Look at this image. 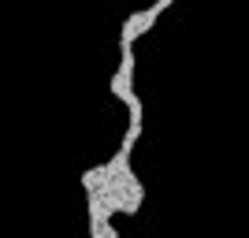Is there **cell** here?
I'll list each match as a JSON object with an SVG mask.
<instances>
[{"label": "cell", "mask_w": 249, "mask_h": 238, "mask_svg": "<svg viewBox=\"0 0 249 238\" xmlns=\"http://www.w3.org/2000/svg\"><path fill=\"white\" fill-rule=\"evenodd\" d=\"M171 8V0H156V4H149L145 11H134V15H126L123 26H119V49H134V41L142 37L145 30H153V22L164 15V11Z\"/></svg>", "instance_id": "cell-1"}, {"label": "cell", "mask_w": 249, "mask_h": 238, "mask_svg": "<svg viewBox=\"0 0 249 238\" xmlns=\"http://www.w3.org/2000/svg\"><path fill=\"white\" fill-rule=\"evenodd\" d=\"M134 49H119V67H115L112 82H108V90L115 93V101L123 104H134L138 93H134Z\"/></svg>", "instance_id": "cell-2"}, {"label": "cell", "mask_w": 249, "mask_h": 238, "mask_svg": "<svg viewBox=\"0 0 249 238\" xmlns=\"http://www.w3.org/2000/svg\"><path fill=\"white\" fill-rule=\"evenodd\" d=\"M108 186H112V175H108V167H104V164H97V167H86V171H82V190H86V197L104 194Z\"/></svg>", "instance_id": "cell-3"}, {"label": "cell", "mask_w": 249, "mask_h": 238, "mask_svg": "<svg viewBox=\"0 0 249 238\" xmlns=\"http://www.w3.org/2000/svg\"><path fill=\"white\" fill-rule=\"evenodd\" d=\"M89 238H119V231H115V223H104V227L89 231Z\"/></svg>", "instance_id": "cell-4"}]
</instances>
